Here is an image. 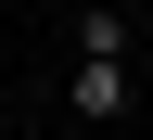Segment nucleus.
I'll return each instance as SVG.
<instances>
[{
	"instance_id": "obj_2",
	"label": "nucleus",
	"mask_w": 153,
	"mask_h": 140,
	"mask_svg": "<svg viewBox=\"0 0 153 140\" xmlns=\"http://www.w3.org/2000/svg\"><path fill=\"white\" fill-rule=\"evenodd\" d=\"M76 115L115 127V115H128V64H76Z\"/></svg>"
},
{
	"instance_id": "obj_1",
	"label": "nucleus",
	"mask_w": 153,
	"mask_h": 140,
	"mask_svg": "<svg viewBox=\"0 0 153 140\" xmlns=\"http://www.w3.org/2000/svg\"><path fill=\"white\" fill-rule=\"evenodd\" d=\"M76 64H128V13H115V0L76 13Z\"/></svg>"
}]
</instances>
